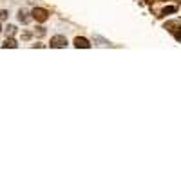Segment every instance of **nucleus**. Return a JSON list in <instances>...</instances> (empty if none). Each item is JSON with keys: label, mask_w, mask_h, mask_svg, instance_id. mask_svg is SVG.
<instances>
[{"label": "nucleus", "mask_w": 181, "mask_h": 181, "mask_svg": "<svg viewBox=\"0 0 181 181\" xmlns=\"http://www.w3.org/2000/svg\"><path fill=\"white\" fill-rule=\"evenodd\" d=\"M38 34H40V36L45 34V29H44V27H38Z\"/></svg>", "instance_id": "9"}, {"label": "nucleus", "mask_w": 181, "mask_h": 181, "mask_svg": "<svg viewBox=\"0 0 181 181\" xmlns=\"http://www.w3.org/2000/svg\"><path fill=\"white\" fill-rule=\"evenodd\" d=\"M7 18V11H0V20H5Z\"/></svg>", "instance_id": "8"}, {"label": "nucleus", "mask_w": 181, "mask_h": 181, "mask_svg": "<svg viewBox=\"0 0 181 181\" xmlns=\"http://www.w3.org/2000/svg\"><path fill=\"white\" fill-rule=\"evenodd\" d=\"M74 45H76V47H83V49H89V47H91L89 40H85V38H80V36L74 40Z\"/></svg>", "instance_id": "3"}, {"label": "nucleus", "mask_w": 181, "mask_h": 181, "mask_svg": "<svg viewBox=\"0 0 181 181\" xmlns=\"http://www.w3.org/2000/svg\"><path fill=\"white\" fill-rule=\"evenodd\" d=\"M176 11V7H167V9H163V15H167V13H174Z\"/></svg>", "instance_id": "7"}, {"label": "nucleus", "mask_w": 181, "mask_h": 181, "mask_svg": "<svg viewBox=\"0 0 181 181\" xmlns=\"http://www.w3.org/2000/svg\"><path fill=\"white\" fill-rule=\"evenodd\" d=\"M33 18H34L36 22H45V20L49 18V15H47L45 9H42V7H34V9H33Z\"/></svg>", "instance_id": "1"}, {"label": "nucleus", "mask_w": 181, "mask_h": 181, "mask_svg": "<svg viewBox=\"0 0 181 181\" xmlns=\"http://www.w3.org/2000/svg\"><path fill=\"white\" fill-rule=\"evenodd\" d=\"M15 31H16V27H15V25H7V27H5V33H7L9 36H11V34H15Z\"/></svg>", "instance_id": "6"}, {"label": "nucleus", "mask_w": 181, "mask_h": 181, "mask_svg": "<svg viewBox=\"0 0 181 181\" xmlns=\"http://www.w3.org/2000/svg\"><path fill=\"white\" fill-rule=\"evenodd\" d=\"M65 44H67V40H65V36H53L51 38V47H65Z\"/></svg>", "instance_id": "2"}, {"label": "nucleus", "mask_w": 181, "mask_h": 181, "mask_svg": "<svg viewBox=\"0 0 181 181\" xmlns=\"http://www.w3.org/2000/svg\"><path fill=\"white\" fill-rule=\"evenodd\" d=\"M18 20H20L22 24H25V22H27V16H25V13H24V11H20V13H18Z\"/></svg>", "instance_id": "5"}, {"label": "nucleus", "mask_w": 181, "mask_h": 181, "mask_svg": "<svg viewBox=\"0 0 181 181\" xmlns=\"http://www.w3.org/2000/svg\"><path fill=\"white\" fill-rule=\"evenodd\" d=\"M0 33H2V25H0Z\"/></svg>", "instance_id": "10"}, {"label": "nucleus", "mask_w": 181, "mask_h": 181, "mask_svg": "<svg viewBox=\"0 0 181 181\" xmlns=\"http://www.w3.org/2000/svg\"><path fill=\"white\" fill-rule=\"evenodd\" d=\"M18 44H16V40H13V38H5V42L2 44V47L4 49H7V47H11V49H15Z\"/></svg>", "instance_id": "4"}]
</instances>
